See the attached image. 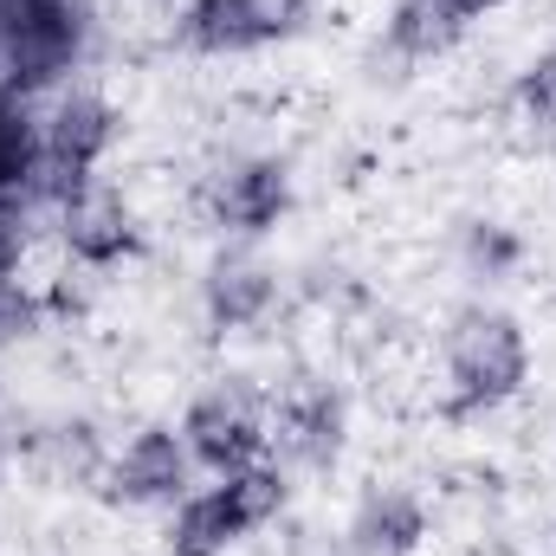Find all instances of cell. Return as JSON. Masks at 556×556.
Segmentation results:
<instances>
[{
    "instance_id": "obj_7",
    "label": "cell",
    "mask_w": 556,
    "mask_h": 556,
    "mask_svg": "<svg viewBox=\"0 0 556 556\" xmlns=\"http://www.w3.org/2000/svg\"><path fill=\"white\" fill-rule=\"evenodd\" d=\"M285 207H291V175H285V162H273V155L240 162L214 188V214L233 233H273L278 220H285Z\"/></svg>"
},
{
    "instance_id": "obj_13",
    "label": "cell",
    "mask_w": 556,
    "mask_h": 556,
    "mask_svg": "<svg viewBox=\"0 0 556 556\" xmlns=\"http://www.w3.org/2000/svg\"><path fill=\"white\" fill-rule=\"evenodd\" d=\"M220 485H227V498H233V511L247 518V531H260V525H273L278 511H285V498H291V485H285V472H278V466H266V459H253V466H240V472H227Z\"/></svg>"
},
{
    "instance_id": "obj_17",
    "label": "cell",
    "mask_w": 556,
    "mask_h": 556,
    "mask_svg": "<svg viewBox=\"0 0 556 556\" xmlns=\"http://www.w3.org/2000/svg\"><path fill=\"white\" fill-rule=\"evenodd\" d=\"M13 260H20V233H13V214L0 207V278L13 273Z\"/></svg>"
},
{
    "instance_id": "obj_9",
    "label": "cell",
    "mask_w": 556,
    "mask_h": 556,
    "mask_svg": "<svg viewBox=\"0 0 556 556\" xmlns=\"http://www.w3.org/2000/svg\"><path fill=\"white\" fill-rule=\"evenodd\" d=\"M420 538H427V511L402 485L369 492L350 518V556H415Z\"/></svg>"
},
{
    "instance_id": "obj_8",
    "label": "cell",
    "mask_w": 556,
    "mask_h": 556,
    "mask_svg": "<svg viewBox=\"0 0 556 556\" xmlns=\"http://www.w3.org/2000/svg\"><path fill=\"white\" fill-rule=\"evenodd\" d=\"M201 298H207V317H214L220 330H253V324L273 311L278 278H273V266L253 260V253H220V260L207 266Z\"/></svg>"
},
{
    "instance_id": "obj_1",
    "label": "cell",
    "mask_w": 556,
    "mask_h": 556,
    "mask_svg": "<svg viewBox=\"0 0 556 556\" xmlns=\"http://www.w3.org/2000/svg\"><path fill=\"white\" fill-rule=\"evenodd\" d=\"M446 376H453V402L446 415H485V408H505L525 376H531V343H525V324L511 311H492V304H466L446 330Z\"/></svg>"
},
{
    "instance_id": "obj_14",
    "label": "cell",
    "mask_w": 556,
    "mask_h": 556,
    "mask_svg": "<svg viewBox=\"0 0 556 556\" xmlns=\"http://www.w3.org/2000/svg\"><path fill=\"white\" fill-rule=\"evenodd\" d=\"M33 162H39L33 124H26L20 111H7V104H0V194H7V188H20V181L33 175Z\"/></svg>"
},
{
    "instance_id": "obj_11",
    "label": "cell",
    "mask_w": 556,
    "mask_h": 556,
    "mask_svg": "<svg viewBox=\"0 0 556 556\" xmlns=\"http://www.w3.org/2000/svg\"><path fill=\"white\" fill-rule=\"evenodd\" d=\"M273 440L291 453V459H304V466H337V453H343V402H337L330 389L291 395V402L278 408Z\"/></svg>"
},
{
    "instance_id": "obj_6",
    "label": "cell",
    "mask_w": 556,
    "mask_h": 556,
    "mask_svg": "<svg viewBox=\"0 0 556 556\" xmlns=\"http://www.w3.org/2000/svg\"><path fill=\"white\" fill-rule=\"evenodd\" d=\"M291 26V0H188L181 39L194 52H247Z\"/></svg>"
},
{
    "instance_id": "obj_12",
    "label": "cell",
    "mask_w": 556,
    "mask_h": 556,
    "mask_svg": "<svg viewBox=\"0 0 556 556\" xmlns=\"http://www.w3.org/2000/svg\"><path fill=\"white\" fill-rule=\"evenodd\" d=\"M459 33H466V26H459L440 0H402L395 20H389V39H395V52H408V59H433V52H446Z\"/></svg>"
},
{
    "instance_id": "obj_4",
    "label": "cell",
    "mask_w": 556,
    "mask_h": 556,
    "mask_svg": "<svg viewBox=\"0 0 556 556\" xmlns=\"http://www.w3.org/2000/svg\"><path fill=\"white\" fill-rule=\"evenodd\" d=\"M65 247H72V260H85V266H117V260L137 247L130 201H124L111 181H98V175L72 181V188H65Z\"/></svg>"
},
{
    "instance_id": "obj_10",
    "label": "cell",
    "mask_w": 556,
    "mask_h": 556,
    "mask_svg": "<svg viewBox=\"0 0 556 556\" xmlns=\"http://www.w3.org/2000/svg\"><path fill=\"white\" fill-rule=\"evenodd\" d=\"M247 531V518L233 511L227 485H207V492H188L168 518V556H227Z\"/></svg>"
},
{
    "instance_id": "obj_3",
    "label": "cell",
    "mask_w": 556,
    "mask_h": 556,
    "mask_svg": "<svg viewBox=\"0 0 556 556\" xmlns=\"http://www.w3.org/2000/svg\"><path fill=\"white\" fill-rule=\"evenodd\" d=\"M194 453L175 427H142L137 440L104 466V498L111 505H181L188 498Z\"/></svg>"
},
{
    "instance_id": "obj_15",
    "label": "cell",
    "mask_w": 556,
    "mask_h": 556,
    "mask_svg": "<svg viewBox=\"0 0 556 556\" xmlns=\"http://www.w3.org/2000/svg\"><path fill=\"white\" fill-rule=\"evenodd\" d=\"M518 98H525L538 117H551V124H556V46H551V52H538V59L525 65V78H518Z\"/></svg>"
},
{
    "instance_id": "obj_5",
    "label": "cell",
    "mask_w": 556,
    "mask_h": 556,
    "mask_svg": "<svg viewBox=\"0 0 556 556\" xmlns=\"http://www.w3.org/2000/svg\"><path fill=\"white\" fill-rule=\"evenodd\" d=\"M111 142H117V111L98 98V91H72V98H59V111H52V124H46V162L65 175V188L72 181H85L104 155H111Z\"/></svg>"
},
{
    "instance_id": "obj_16",
    "label": "cell",
    "mask_w": 556,
    "mask_h": 556,
    "mask_svg": "<svg viewBox=\"0 0 556 556\" xmlns=\"http://www.w3.org/2000/svg\"><path fill=\"white\" fill-rule=\"evenodd\" d=\"M440 7H446V13H453L459 26H472V20H485V13H498L505 0H440Z\"/></svg>"
},
{
    "instance_id": "obj_2",
    "label": "cell",
    "mask_w": 556,
    "mask_h": 556,
    "mask_svg": "<svg viewBox=\"0 0 556 556\" xmlns=\"http://www.w3.org/2000/svg\"><path fill=\"white\" fill-rule=\"evenodd\" d=\"M181 440H188V453H194V466H207L214 479H227V472H240V466H253L260 453H266V408H260V395L240 382V376H220L214 389H201L194 402H188V415H181Z\"/></svg>"
}]
</instances>
